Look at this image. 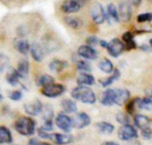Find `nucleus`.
I'll return each mask as SVG.
<instances>
[{
	"mask_svg": "<svg viewBox=\"0 0 152 145\" xmlns=\"http://www.w3.org/2000/svg\"><path fill=\"white\" fill-rule=\"evenodd\" d=\"M72 120H73L74 128H79V130L86 128V126H88L91 123V118H90V116L88 115L87 113H85V112L78 113L75 117L72 118Z\"/></svg>",
	"mask_w": 152,
	"mask_h": 145,
	"instance_id": "9",
	"label": "nucleus"
},
{
	"mask_svg": "<svg viewBox=\"0 0 152 145\" xmlns=\"http://www.w3.org/2000/svg\"><path fill=\"white\" fill-rule=\"evenodd\" d=\"M116 119H117V121L122 124V126H124V124H129V117L124 112H119L116 115Z\"/></svg>",
	"mask_w": 152,
	"mask_h": 145,
	"instance_id": "35",
	"label": "nucleus"
},
{
	"mask_svg": "<svg viewBox=\"0 0 152 145\" xmlns=\"http://www.w3.org/2000/svg\"><path fill=\"white\" fill-rule=\"evenodd\" d=\"M133 121H134L135 126L142 128H145L147 126H150V119L145 115H142V114H137L133 117Z\"/></svg>",
	"mask_w": 152,
	"mask_h": 145,
	"instance_id": "22",
	"label": "nucleus"
},
{
	"mask_svg": "<svg viewBox=\"0 0 152 145\" xmlns=\"http://www.w3.org/2000/svg\"><path fill=\"white\" fill-rule=\"evenodd\" d=\"M15 46H16V49L23 55L27 54L28 51L30 50V47H31L29 45V43H28L26 40H19L17 43H16Z\"/></svg>",
	"mask_w": 152,
	"mask_h": 145,
	"instance_id": "29",
	"label": "nucleus"
},
{
	"mask_svg": "<svg viewBox=\"0 0 152 145\" xmlns=\"http://www.w3.org/2000/svg\"><path fill=\"white\" fill-rule=\"evenodd\" d=\"M55 123L56 126L61 128L64 132H70L73 126V120L70 116H68L65 113H61L56 116V119H55Z\"/></svg>",
	"mask_w": 152,
	"mask_h": 145,
	"instance_id": "7",
	"label": "nucleus"
},
{
	"mask_svg": "<svg viewBox=\"0 0 152 145\" xmlns=\"http://www.w3.org/2000/svg\"><path fill=\"white\" fill-rule=\"evenodd\" d=\"M1 100H2V95H0V101H1Z\"/></svg>",
	"mask_w": 152,
	"mask_h": 145,
	"instance_id": "49",
	"label": "nucleus"
},
{
	"mask_svg": "<svg viewBox=\"0 0 152 145\" xmlns=\"http://www.w3.org/2000/svg\"><path fill=\"white\" fill-rule=\"evenodd\" d=\"M66 88L64 85L61 84H50L48 86H45L42 88V93L43 95L47 97H57L61 95H63L65 92Z\"/></svg>",
	"mask_w": 152,
	"mask_h": 145,
	"instance_id": "4",
	"label": "nucleus"
},
{
	"mask_svg": "<svg viewBox=\"0 0 152 145\" xmlns=\"http://www.w3.org/2000/svg\"><path fill=\"white\" fill-rule=\"evenodd\" d=\"M20 76L18 74L17 69H10V71H7V83H10L11 85H17L20 81Z\"/></svg>",
	"mask_w": 152,
	"mask_h": 145,
	"instance_id": "27",
	"label": "nucleus"
},
{
	"mask_svg": "<svg viewBox=\"0 0 152 145\" xmlns=\"http://www.w3.org/2000/svg\"><path fill=\"white\" fill-rule=\"evenodd\" d=\"M148 95V97H150V99H152V88L150 87V92L149 93H147Z\"/></svg>",
	"mask_w": 152,
	"mask_h": 145,
	"instance_id": "46",
	"label": "nucleus"
},
{
	"mask_svg": "<svg viewBox=\"0 0 152 145\" xmlns=\"http://www.w3.org/2000/svg\"><path fill=\"white\" fill-rule=\"evenodd\" d=\"M77 53H78L79 56L83 57L85 59H89V60H95L98 56L97 51L93 47L89 46V45H83V46H80L78 48Z\"/></svg>",
	"mask_w": 152,
	"mask_h": 145,
	"instance_id": "10",
	"label": "nucleus"
},
{
	"mask_svg": "<svg viewBox=\"0 0 152 145\" xmlns=\"http://www.w3.org/2000/svg\"><path fill=\"white\" fill-rule=\"evenodd\" d=\"M150 47H152V38H151V40H150Z\"/></svg>",
	"mask_w": 152,
	"mask_h": 145,
	"instance_id": "48",
	"label": "nucleus"
},
{
	"mask_svg": "<svg viewBox=\"0 0 152 145\" xmlns=\"http://www.w3.org/2000/svg\"><path fill=\"white\" fill-rule=\"evenodd\" d=\"M98 66H99V69H101L102 71H104L106 74H110V73L114 71V65H113L112 61L106 58L102 59V60L98 63Z\"/></svg>",
	"mask_w": 152,
	"mask_h": 145,
	"instance_id": "28",
	"label": "nucleus"
},
{
	"mask_svg": "<svg viewBox=\"0 0 152 145\" xmlns=\"http://www.w3.org/2000/svg\"><path fill=\"white\" fill-rule=\"evenodd\" d=\"M49 139L52 141L53 143L57 145H64L71 143L73 141V136L68 134H58V133H54V134H50Z\"/></svg>",
	"mask_w": 152,
	"mask_h": 145,
	"instance_id": "13",
	"label": "nucleus"
},
{
	"mask_svg": "<svg viewBox=\"0 0 152 145\" xmlns=\"http://www.w3.org/2000/svg\"><path fill=\"white\" fill-rule=\"evenodd\" d=\"M137 99H139V97H137V99H134V100H131V101L129 102L128 104H126V110H127V113H129V114H133V112H134L135 108H137Z\"/></svg>",
	"mask_w": 152,
	"mask_h": 145,
	"instance_id": "38",
	"label": "nucleus"
},
{
	"mask_svg": "<svg viewBox=\"0 0 152 145\" xmlns=\"http://www.w3.org/2000/svg\"><path fill=\"white\" fill-rule=\"evenodd\" d=\"M105 20H107L108 23L110 24L113 22H119V20H120L118 9L115 6L114 3H110L107 5V9H106V13H105Z\"/></svg>",
	"mask_w": 152,
	"mask_h": 145,
	"instance_id": "16",
	"label": "nucleus"
},
{
	"mask_svg": "<svg viewBox=\"0 0 152 145\" xmlns=\"http://www.w3.org/2000/svg\"><path fill=\"white\" fill-rule=\"evenodd\" d=\"M118 137L122 141H130L137 138V132L130 124H124L118 131Z\"/></svg>",
	"mask_w": 152,
	"mask_h": 145,
	"instance_id": "3",
	"label": "nucleus"
},
{
	"mask_svg": "<svg viewBox=\"0 0 152 145\" xmlns=\"http://www.w3.org/2000/svg\"><path fill=\"white\" fill-rule=\"evenodd\" d=\"M137 20L139 23H147V22H151L152 21V13L141 14V15L137 16Z\"/></svg>",
	"mask_w": 152,
	"mask_h": 145,
	"instance_id": "36",
	"label": "nucleus"
},
{
	"mask_svg": "<svg viewBox=\"0 0 152 145\" xmlns=\"http://www.w3.org/2000/svg\"><path fill=\"white\" fill-rule=\"evenodd\" d=\"M137 107L139 109L148 110V111H152V99L150 97H144V99H137Z\"/></svg>",
	"mask_w": 152,
	"mask_h": 145,
	"instance_id": "30",
	"label": "nucleus"
},
{
	"mask_svg": "<svg viewBox=\"0 0 152 145\" xmlns=\"http://www.w3.org/2000/svg\"><path fill=\"white\" fill-rule=\"evenodd\" d=\"M107 52L110 53V56L113 57H119L123 53V51L125 50V45L124 43H122L118 38H114L113 40H110L107 45Z\"/></svg>",
	"mask_w": 152,
	"mask_h": 145,
	"instance_id": "5",
	"label": "nucleus"
},
{
	"mask_svg": "<svg viewBox=\"0 0 152 145\" xmlns=\"http://www.w3.org/2000/svg\"><path fill=\"white\" fill-rule=\"evenodd\" d=\"M9 97L13 101H20L22 99V97H23V95H22V92L20 90H14L12 92H10Z\"/></svg>",
	"mask_w": 152,
	"mask_h": 145,
	"instance_id": "40",
	"label": "nucleus"
},
{
	"mask_svg": "<svg viewBox=\"0 0 152 145\" xmlns=\"http://www.w3.org/2000/svg\"><path fill=\"white\" fill-rule=\"evenodd\" d=\"M67 23H68V25L69 26H71L72 28H78L79 26L81 25V23H80V20L79 19H77V18H74V17H69V18H67Z\"/></svg>",
	"mask_w": 152,
	"mask_h": 145,
	"instance_id": "37",
	"label": "nucleus"
},
{
	"mask_svg": "<svg viewBox=\"0 0 152 145\" xmlns=\"http://www.w3.org/2000/svg\"><path fill=\"white\" fill-rule=\"evenodd\" d=\"M129 4H132L134 5V6H139L140 4H141L142 0H128Z\"/></svg>",
	"mask_w": 152,
	"mask_h": 145,
	"instance_id": "43",
	"label": "nucleus"
},
{
	"mask_svg": "<svg viewBox=\"0 0 152 145\" xmlns=\"http://www.w3.org/2000/svg\"><path fill=\"white\" fill-rule=\"evenodd\" d=\"M121 74H120V71H119L118 69H114V71H113V75L110 77H108V78H104V79H100V84L102 85L103 87H108L110 85H112L113 83L115 82L116 80H119V78H120Z\"/></svg>",
	"mask_w": 152,
	"mask_h": 145,
	"instance_id": "21",
	"label": "nucleus"
},
{
	"mask_svg": "<svg viewBox=\"0 0 152 145\" xmlns=\"http://www.w3.org/2000/svg\"><path fill=\"white\" fill-rule=\"evenodd\" d=\"M102 145H119V144L116 142H113V141H107V142H104Z\"/></svg>",
	"mask_w": 152,
	"mask_h": 145,
	"instance_id": "45",
	"label": "nucleus"
},
{
	"mask_svg": "<svg viewBox=\"0 0 152 145\" xmlns=\"http://www.w3.org/2000/svg\"><path fill=\"white\" fill-rule=\"evenodd\" d=\"M99 44H100V46L102 47V48H107V45H108V43L107 42H105V40H100L99 42Z\"/></svg>",
	"mask_w": 152,
	"mask_h": 145,
	"instance_id": "44",
	"label": "nucleus"
},
{
	"mask_svg": "<svg viewBox=\"0 0 152 145\" xmlns=\"http://www.w3.org/2000/svg\"><path fill=\"white\" fill-rule=\"evenodd\" d=\"M130 93L126 89H115V105L123 106L128 102Z\"/></svg>",
	"mask_w": 152,
	"mask_h": 145,
	"instance_id": "14",
	"label": "nucleus"
},
{
	"mask_svg": "<svg viewBox=\"0 0 152 145\" xmlns=\"http://www.w3.org/2000/svg\"><path fill=\"white\" fill-rule=\"evenodd\" d=\"M61 108L67 113H74L77 111V105L74 101L69 99H65L61 101Z\"/></svg>",
	"mask_w": 152,
	"mask_h": 145,
	"instance_id": "24",
	"label": "nucleus"
},
{
	"mask_svg": "<svg viewBox=\"0 0 152 145\" xmlns=\"http://www.w3.org/2000/svg\"><path fill=\"white\" fill-rule=\"evenodd\" d=\"M53 83H54V79H53V77L49 76V75H42L37 80V84L41 87L48 86V85L53 84Z\"/></svg>",
	"mask_w": 152,
	"mask_h": 145,
	"instance_id": "31",
	"label": "nucleus"
},
{
	"mask_svg": "<svg viewBox=\"0 0 152 145\" xmlns=\"http://www.w3.org/2000/svg\"><path fill=\"white\" fill-rule=\"evenodd\" d=\"M71 95L73 99L78 100V101L83 102L88 105H92L95 104L96 102V95L95 92L92 90L90 87L86 86H77L71 91Z\"/></svg>",
	"mask_w": 152,
	"mask_h": 145,
	"instance_id": "1",
	"label": "nucleus"
},
{
	"mask_svg": "<svg viewBox=\"0 0 152 145\" xmlns=\"http://www.w3.org/2000/svg\"><path fill=\"white\" fill-rule=\"evenodd\" d=\"M91 16L96 24H102L105 21V12L100 3H95L91 9Z\"/></svg>",
	"mask_w": 152,
	"mask_h": 145,
	"instance_id": "8",
	"label": "nucleus"
},
{
	"mask_svg": "<svg viewBox=\"0 0 152 145\" xmlns=\"http://www.w3.org/2000/svg\"><path fill=\"white\" fill-rule=\"evenodd\" d=\"M118 13H119V18H120L121 21H123V22L129 21V19H130V17H131V7H130L129 2L122 1V2L119 4Z\"/></svg>",
	"mask_w": 152,
	"mask_h": 145,
	"instance_id": "12",
	"label": "nucleus"
},
{
	"mask_svg": "<svg viewBox=\"0 0 152 145\" xmlns=\"http://www.w3.org/2000/svg\"><path fill=\"white\" fill-rule=\"evenodd\" d=\"M15 128L20 135L31 136L36 131V121L27 116H21L16 120Z\"/></svg>",
	"mask_w": 152,
	"mask_h": 145,
	"instance_id": "2",
	"label": "nucleus"
},
{
	"mask_svg": "<svg viewBox=\"0 0 152 145\" xmlns=\"http://www.w3.org/2000/svg\"><path fill=\"white\" fill-rule=\"evenodd\" d=\"M53 118V110L50 106H46L43 108V119L44 121H52Z\"/></svg>",
	"mask_w": 152,
	"mask_h": 145,
	"instance_id": "33",
	"label": "nucleus"
},
{
	"mask_svg": "<svg viewBox=\"0 0 152 145\" xmlns=\"http://www.w3.org/2000/svg\"><path fill=\"white\" fill-rule=\"evenodd\" d=\"M151 140H152V137H151Z\"/></svg>",
	"mask_w": 152,
	"mask_h": 145,
	"instance_id": "50",
	"label": "nucleus"
},
{
	"mask_svg": "<svg viewBox=\"0 0 152 145\" xmlns=\"http://www.w3.org/2000/svg\"><path fill=\"white\" fill-rule=\"evenodd\" d=\"M24 110L29 115H39L43 110V105L40 100H34V101L24 105Z\"/></svg>",
	"mask_w": 152,
	"mask_h": 145,
	"instance_id": "11",
	"label": "nucleus"
},
{
	"mask_svg": "<svg viewBox=\"0 0 152 145\" xmlns=\"http://www.w3.org/2000/svg\"><path fill=\"white\" fill-rule=\"evenodd\" d=\"M100 103L103 106H112L115 104V89L108 88L103 91L100 97Z\"/></svg>",
	"mask_w": 152,
	"mask_h": 145,
	"instance_id": "15",
	"label": "nucleus"
},
{
	"mask_svg": "<svg viewBox=\"0 0 152 145\" xmlns=\"http://www.w3.org/2000/svg\"><path fill=\"white\" fill-rule=\"evenodd\" d=\"M85 3V0H65L61 5V9L65 14L77 13Z\"/></svg>",
	"mask_w": 152,
	"mask_h": 145,
	"instance_id": "6",
	"label": "nucleus"
},
{
	"mask_svg": "<svg viewBox=\"0 0 152 145\" xmlns=\"http://www.w3.org/2000/svg\"><path fill=\"white\" fill-rule=\"evenodd\" d=\"M77 69H78L79 71H83V73H89V71H91L92 67H91V64H90L89 62H87V61H78L77 62Z\"/></svg>",
	"mask_w": 152,
	"mask_h": 145,
	"instance_id": "34",
	"label": "nucleus"
},
{
	"mask_svg": "<svg viewBox=\"0 0 152 145\" xmlns=\"http://www.w3.org/2000/svg\"><path fill=\"white\" fill-rule=\"evenodd\" d=\"M96 128H97V130L99 131L100 133L105 134V135L112 134V133L115 131V126H113L112 123H110V122H105V121L96 123Z\"/></svg>",
	"mask_w": 152,
	"mask_h": 145,
	"instance_id": "25",
	"label": "nucleus"
},
{
	"mask_svg": "<svg viewBox=\"0 0 152 145\" xmlns=\"http://www.w3.org/2000/svg\"><path fill=\"white\" fill-rule=\"evenodd\" d=\"M98 43H99V40H98V38L96 36H89L87 40V44L89 46H96Z\"/></svg>",
	"mask_w": 152,
	"mask_h": 145,
	"instance_id": "41",
	"label": "nucleus"
},
{
	"mask_svg": "<svg viewBox=\"0 0 152 145\" xmlns=\"http://www.w3.org/2000/svg\"><path fill=\"white\" fill-rule=\"evenodd\" d=\"M122 40L124 42L125 49L126 50H131V49L137 48V43H135L133 34L131 32H125V33H123Z\"/></svg>",
	"mask_w": 152,
	"mask_h": 145,
	"instance_id": "20",
	"label": "nucleus"
},
{
	"mask_svg": "<svg viewBox=\"0 0 152 145\" xmlns=\"http://www.w3.org/2000/svg\"><path fill=\"white\" fill-rule=\"evenodd\" d=\"M29 145H51V144L46 143V142H41L38 139H31V140L29 141Z\"/></svg>",
	"mask_w": 152,
	"mask_h": 145,
	"instance_id": "42",
	"label": "nucleus"
},
{
	"mask_svg": "<svg viewBox=\"0 0 152 145\" xmlns=\"http://www.w3.org/2000/svg\"><path fill=\"white\" fill-rule=\"evenodd\" d=\"M10 58L7 56L5 54H0V74L1 73H3L4 71V69H7L9 67V65H10Z\"/></svg>",
	"mask_w": 152,
	"mask_h": 145,
	"instance_id": "32",
	"label": "nucleus"
},
{
	"mask_svg": "<svg viewBox=\"0 0 152 145\" xmlns=\"http://www.w3.org/2000/svg\"><path fill=\"white\" fill-rule=\"evenodd\" d=\"M68 66V62L63 60H58V59H54L49 63V69L54 73H59L63 71L65 67Z\"/></svg>",
	"mask_w": 152,
	"mask_h": 145,
	"instance_id": "26",
	"label": "nucleus"
},
{
	"mask_svg": "<svg viewBox=\"0 0 152 145\" xmlns=\"http://www.w3.org/2000/svg\"><path fill=\"white\" fill-rule=\"evenodd\" d=\"M13 141L12 133L7 126H0V144H10Z\"/></svg>",
	"mask_w": 152,
	"mask_h": 145,
	"instance_id": "19",
	"label": "nucleus"
},
{
	"mask_svg": "<svg viewBox=\"0 0 152 145\" xmlns=\"http://www.w3.org/2000/svg\"><path fill=\"white\" fill-rule=\"evenodd\" d=\"M148 49H149V48H148V46H146V45H144V46H143V47H142V50H145V51H148Z\"/></svg>",
	"mask_w": 152,
	"mask_h": 145,
	"instance_id": "47",
	"label": "nucleus"
},
{
	"mask_svg": "<svg viewBox=\"0 0 152 145\" xmlns=\"http://www.w3.org/2000/svg\"><path fill=\"white\" fill-rule=\"evenodd\" d=\"M77 83L80 86H91L95 83V79L92 75L88 73H81L77 78Z\"/></svg>",
	"mask_w": 152,
	"mask_h": 145,
	"instance_id": "18",
	"label": "nucleus"
},
{
	"mask_svg": "<svg viewBox=\"0 0 152 145\" xmlns=\"http://www.w3.org/2000/svg\"><path fill=\"white\" fill-rule=\"evenodd\" d=\"M17 71L20 78H26L29 74V62L27 60H21L17 66Z\"/></svg>",
	"mask_w": 152,
	"mask_h": 145,
	"instance_id": "23",
	"label": "nucleus"
},
{
	"mask_svg": "<svg viewBox=\"0 0 152 145\" xmlns=\"http://www.w3.org/2000/svg\"><path fill=\"white\" fill-rule=\"evenodd\" d=\"M30 52H31V56L37 62H41L44 58V51L41 45L34 44L30 47Z\"/></svg>",
	"mask_w": 152,
	"mask_h": 145,
	"instance_id": "17",
	"label": "nucleus"
},
{
	"mask_svg": "<svg viewBox=\"0 0 152 145\" xmlns=\"http://www.w3.org/2000/svg\"><path fill=\"white\" fill-rule=\"evenodd\" d=\"M142 137L145 140H151L152 137V130L150 128V126H147L145 128H142Z\"/></svg>",
	"mask_w": 152,
	"mask_h": 145,
	"instance_id": "39",
	"label": "nucleus"
}]
</instances>
